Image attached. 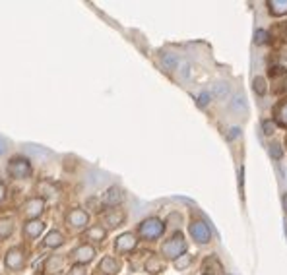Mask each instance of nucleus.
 <instances>
[{"instance_id":"obj_7","label":"nucleus","mask_w":287,"mask_h":275,"mask_svg":"<svg viewBox=\"0 0 287 275\" xmlns=\"http://www.w3.org/2000/svg\"><path fill=\"white\" fill-rule=\"evenodd\" d=\"M78 264H88V262H91L93 258H95V248L93 246H90V244H82V246H78V248H74L72 250V254H70Z\"/></svg>"},{"instance_id":"obj_28","label":"nucleus","mask_w":287,"mask_h":275,"mask_svg":"<svg viewBox=\"0 0 287 275\" xmlns=\"http://www.w3.org/2000/svg\"><path fill=\"white\" fill-rule=\"evenodd\" d=\"M270 153L276 157V159H280L282 155H284V151H282V147H280V143H272V147H270Z\"/></svg>"},{"instance_id":"obj_25","label":"nucleus","mask_w":287,"mask_h":275,"mask_svg":"<svg viewBox=\"0 0 287 275\" xmlns=\"http://www.w3.org/2000/svg\"><path fill=\"white\" fill-rule=\"evenodd\" d=\"M254 91H256L258 95H264V93H266V82H264L262 78H256V80H254Z\"/></svg>"},{"instance_id":"obj_12","label":"nucleus","mask_w":287,"mask_h":275,"mask_svg":"<svg viewBox=\"0 0 287 275\" xmlns=\"http://www.w3.org/2000/svg\"><path fill=\"white\" fill-rule=\"evenodd\" d=\"M62 268H64V258L62 256H49L47 260H45V266H43V270H45V274L49 275H54L58 274V272H62Z\"/></svg>"},{"instance_id":"obj_4","label":"nucleus","mask_w":287,"mask_h":275,"mask_svg":"<svg viewBox=\"0 0 287 275\" xmlns=\"http://www.w3.org/2000/svg\"><path fill=\"white\" fill-rule=\"evenodd\" d=\"M4 264H6L8 270L19 272V270L25 266V254H23V250H21L19 246L10 248V250L6 252V256H4Z\"/></svg>"},{"instance_id":"obj_33","label":"nucleus","mask_w":287,"mask_h":275,"mask_svg":"<svg viewBox=\"0 0 287 275\" xmlns=\"http://www.w3.org/2000/svg\"><path fill=\"white\" fill-rule=\"evenodd\" d=\"M6 149H8V147H6V139H4V138H0V155H2V153H6Z\"/></svg>"},{"instance_id":"obj_10","label":"nucleus","mask_w":287,"mask_h":275,"mask_svg":"<svg viewBox=\"0 0 287 275\" xmlns=\"http://www.w3.org/2000/svg\"><path fill=\"white\" fill-rule=\"evenodd\" d=\"M190 235H192V239H194L196 242H200V244H204V242L210 241V229H208L202 221H194V223L190 225Z\"/></svg>"},{"instance_id":"obj_1","label":"nucleus","mask_w":287,"mask_h":275,"mask_svg":"<svg viewBox=\"0 0 287 275\" xmlns=\"http://www.w3.org/2000/svg\"><path fill=\"white\" fill-rule=\"evenodd\" d=\"M8 174L12 178H16V180H25V178H29L33 174V167H31V163L25 157L18 155V157H12L10 159V163H8Z\"/></svg>"},{"instance_id":"obj_11","label":"nucleus","mask_w":287,"mask_h":275,"mask_svg":"<svg viewBox=\"0 0 287 275\" xmlns=\"http://www.w3.org/2000/svg\"><path fill=\"white\" fill-rule=\"evenodd\" d=\"M43 231H45V223L39 221V219H31L23 225V237L25 239H37Z\"/></svg>"},{"instance_id":"obj_16","label":"nucleus","mask_w":287,"mask_h":275,"mask_svg":"<svg viewBox=\"0 0 287 275\" xmlns=\"http://www.w3.org/2000/svg\"><path fill=\"white\" fill-rule=\"evenodd\" d=\"M14 233V219L12 217H0V241H6Z\"/></svg>"},{"instance_id":"obj_9","label":"nucleus","mask_w":287,"mask_h":275,"mask_svg":"<svg viewBox=\"0 0 287 275\" xmlns=\"http://www.w3.org/2000/svg\"><path fill=\"white\" fill-rule=\"evenodd\" d=\"M125 219H126V213H125L123 209H119V207H113V209H109V211L105 213V225H107L109 229L121 227V225L125 223Z\"/></svg>"},{"instance_id":"obj_31","label":"nucleus","mask_w":287,"mask_h":275,"mask_svg":"<svg viewBox=\"0 0 287 275\" xmlns=\"http://www.w3.org/2000/svg\"><path fill=\"white\" fill-rule=\"evenodd\" d=\"M208 99H210V95H208V93H202V95H200V107H204V105L208 103Z\"/></svg>"},{"instance_id":"obj_34","label":"nucleus","mask_w":287,"mask_h":275,"mask_svg":"<svg viewBox=\"0 0 287 275\" xmlns=\"http://www.w3.org/2000/svg\"><path fill=\"white\" fill-rule=\"evenodd\" d=\"M6 198V186L4 184H0V202Z\"/></svg>"},{"instance_id":"obj_2","label":"nucleus","mask_w":287,"mask_h":275,"mask_svg":"<svg viewBox=\"0 0 287 275\" xmlns=\"http://www.w3.org/2000/svg\"><path fill=\"white\" fill-rule=\"evenodd\" d=\"M163 231H165V225H163L157 217H149V219H145L142 225L138 227L140 237L145 239V241H155V239H159V237L163 235Z\"/></svg>"},{"instance_id":"obj_3","label":"nucleus","mask_w":287,"mask_h":275,"mask_svg":"<svg viewBox=\"0 0 287 275\" xmlns=\"http://www.w3.org/2000/svg\"><path fill=\"white\" fill-rule=\"evenodd\" d=\"M184 250H186V242H184V239H182L180 233L175 235V237H171V239L161 246V254H163L165 258H179V256L184 254Z\"/></svg>"},{"instance_id":"obj_22","label":"nucleus","mask_w":287,"mask_h":275,"mask_svg":"<svg viewBox=\"0 0 287 275\" xmlns=\"http://www.w3.org/2000/svg\"><path fill=\"white\" fill-rule=\"evenodd\" d=\"M270 10H272V14H276V16H282V14H287V2H270Z\"/></svg>"},{"instance_id":"obj_20","label":"nucleus","mask_w":287,"mask_h":275,"mask_svg":"<svg viewBox=\"0 0 287 275\" xmlns=\"http://www.w3.org/2000/svg\"><path fill=\"white\" fill-rule=\"evenodd\" d=\"M231 111H233V113L247 111V103H245V97H243V95H235V97H233V101H231Z\"/></svg>"},{"instance_id":"obj_24","label":"nucleus","mask_w":287,"mask_h":275,"mask_svg":"<svg viewBox=\"0 0 287 275\" xmlns=\"http://www.w3.org/2000/svg\"><path fill=\"white\" fill-rule=\"evenodd\" d=\"M188 76H190V64L188 62H180L179 64V78L180 80H188Z\"/></svg>"},{"instance_id":"obj_30","label":"nucleus","mask_w":287,"mask_h":275,"mask_svg":"<svg viewBox=\"0 0 287 275\" xmlns=\"http://www.w3.org/2000/svg\"><path fill=\"white\" fill-rule=\"evenodd\" d=\"M266 41V31H256V43H264Z\"/></svg>"},{"instance_id":"obj_35","label":"nucleus","mask_w":287,"mask_h":275,"mask_svg":"<svg viewBox=\"0 0 287 275\" xmlns=\"http://www.w3.org/2000/svg\"><path fill=\"white\" fill-rule=\"evenodd\" d=\"M284 207H286V211H287V196L284 198Z\"/></svg>"},{"instance_id":"obj_13","label":"nucleus","mask_w":287,"mask_h":275,"mask_svg":"<svg viewBox=\"0 0 287 275\" xmlns=\"http://www.w3.org/2000/svg\"><path fill=\"white\" fill-rule=\"evenodd\" d=\"M64 244V235L60 233V231H51V233H47V237H45V241H43V246L45 248H58V246H62Z\"/></svg>"},{"instance_id":"obj_14","label":"nucleus","mask_w":287,"mask_h":275,"mask_svg":"<svg viewBox=\"0 0 287 275\" xmlns=\"http://www.w3.org/2000/svg\"><path fill=\"white\" fill-rule=\"evenodd\" d=\"M119 270H121V264L115 258H111V256L103 258L101 264H99V272H103L105 275H117Z\"/></svg>"},{"instance_id":"obj_26","label":"nucleus","mask_w":287,"mask_h":275,"mask_svg":"<svg viewBox=\"0 0 287 275\" xmlns=\"http://www.w3.org/2000/svg\"><path fill=\"white\" fill-rule=\"evenodd\" d=\"M68 275H88V270H86L82 264H76V266H72V268H70Z\"/></svg>"},{"instance_id":"obj_8","label":"nucleus","mask_w":287,"mask_h":275,"mask_svg":"<svg viewBox=\"0 0 287 275\" xmlns=\"http://www.w3.org/2000/svg\"><path fill=\"white\" fill-rule=\"evenodd\" d=\"M136 237L132 235V233H125V235H121L119 239H117V242H115V250L117 252H121V254H126V252H130V250H134L136 248Z\"/></svg>"},{"instance_id":"obj_29","label":"nucleus","mask_w":287,"mask_h":275,"mask_svg":"<svg viewBox=\"0 0 287 275\" xmlns=\"http://www.w3.org/2000/svg\"><path fill=\"white\" fill-rule=\"evenodd\" d=\"M278 119H280V122L282 124H286L287 126V103L280 109V113H278Z\"/></svg>"},{"instance_id":"obj_5","label":"nucleus","mask_w":287,"mask_h":275,"mask_svg":"<svg viewBox=\"0 0 287 275\" xmlns=\"http://www.w3.org/2000/svg\"><path fill=\"white\" fill-rule=\"evenodd\" d=\"M43 211H45V200H43V198H31V200H27L25 206H23V213L29 217V221H31V219H37Z\"/></svg>"},{"instance_id":"obj_6","label":"nucleus","mask_w":287,"mask_h":275,"mask_svg":"<svg viewBox=\"0 0 287 275\" xmlns=\"http://www.w3.org/2000/svg\"><path fill=\"white\" fill-rule=\"evenodd\" d=\"M90 221V215L84 211V209H72L68 215H66V223L72 227V229H84Z\"/></svg>"},{"instance_id":"obj_15","label":"nucleus","mask_w":287,"mask_h":275,"mask_svg":"<svg viewBox=\"0 0 287 275\" xmlns=\"http://www.w3.org/2000/svg\"><path fill=\"white\" fill-rule=\"evenodd\" d=\"M123 198H125L123 190H121L119 186H113V188H109V190L105 192L103 202H105L107 206H117V204H121V202H123Z\"/></svg>"},{"instance_id":"obj_23","label":"nucleus","mask_w":287,"mask_h":275,"mask_svg":"<svg viewBox=\"0 0 287 275\" xmlns=\"http://www.w3.org/2000/svg\"><path fill=\"white\" fill-rule=\"evenodd\" d=\"M190 262H192V258H190L188 254H182V256H179V258L175 260V268H177V270H184L186 266H190Z\"/></svg>"},{"instance_id":"obj_17","label":"nucleus","mask_w":287,"mask_h":275,"mask_svg":"<svg viewBox=\"0 0 287 275\" xmlns=\"http://www.w3.org/2000/svg\"><path fill=\"white\" fill-rule=\"evenodd\" d=\"M86 237H88V241L101 242V241H105V237H107V231H105L103 227H91V229L86 233Z\"/></svg>"},{"instance_id":"obj_18","label":"nucleus","mask_w":287,"mask_h":275,"mask_svg":"<svg viewBox=\"0 0 287 275\" xmlns=\"http://www.w3.org/2000/svg\"><path fill=\"white\" fill-rule=\"evenodd\" d=\"M161 62H163V66H165V68H169V70H175V68L179 66L177 56H175V54H171V52H163V54H161Z\"/></svg>"},{"instance_id":"obj_27","label":"nucleus","mask_w":287,"mask_h":275,"mask_svg":"<svg viewBox=\"0 0 287 275\" xmlns=\"http://www.w3.org/2000/svg\"><path fill=\"white\" fill-rule=\"evenodd\" d=\"M214 91H215V95H217V97H225V95H227V91H229V86H227V84H217Z\"/></svg>"},{"instance_id":"obj_19","label":"nucleus","mask_w":287,"mask_h":275,"mask_svg":"<svg viewBox=\"0 0 287 275\" xmlns=\"http://www.w3.org/2000/svg\"><path fill=\"white\" fill-rule=\"evenodd\" d=\"M37 192L41 194V198L45 200V196L49 198V196H54L56 194V188L53 186V184H49V182H41L39 186H37Z\"/></svg>"},{"instance_id":"obj_32","label":"nucleus","mask_w":287,"mask_h":275,"mask_svg":"<svg viewBox=\"0 0 287 275\" xmlns=\"http://www.w3.org/2000/svg\"><path fill=\"white\" fill-rule=\"evenodd\" d=\"M264 130H266V134H272L274 132V124L272 122H264Z\"/></svg>"},{"instance_id":"obj_21","label":"nucleus","mask_w":287,"mask_h":275,"mask_svg":"<svg viewBox=\"0 0 287 275\" xmlns=\"http://www.w3.org/2000/svg\"><path fill=\"white\" fill-rule=\"evenodd\" d=\"M161 268H163V264H161V260H157V258H149V260L145 262V270H147L149 274H157V272H161Z\"/></svg>"}]
</instances>
